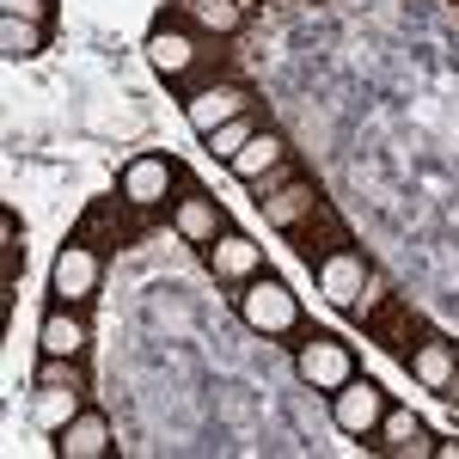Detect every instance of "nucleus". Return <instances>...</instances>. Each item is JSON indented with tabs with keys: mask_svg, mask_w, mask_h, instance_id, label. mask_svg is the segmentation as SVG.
<instances>
[{
	"mask_svg": "<svg viewBox=\"0 0 459 459\" xmlns=\"http://www.w3.org/2000/svg\"><path fill=\"white\" fill-rule=\"evenodd\" d=\"M374 441H380V454H392V459H435V435H429V423L417 417V411H404V404H386Z\"/></svg>",
	"mask_w": 459,
	"mask_h": 459,
	"instance_id": "obj_10",
	"label": "nucleus"
},
{
	"mask_svg": "<svg viewBox=\"0 0 459 459\" xmlns=\"http://www.w3.org/2000/svg\"><path fill=\"white\" fill-rule=\"evenodd\" d=\"M282 160H288V135L282 129H257V135L227 160V172L239 178V184H257V178L270 172V166H282Z\"/></svg>",
	"mask_w": 459,
	"mask_h": 459,
	"instance_id": "obj_16",
	"label": "nucleus"
},
{
	"mask_svg": "<svg viewBox=\"0 0 459 459\" xmlns=\"http://www.w3.org/2000/svg\"><path fill=\"white\" fill-rule=\"evenodd\" d=\"M282 184H294V166H288V160H282V166H270V172L257 178V184H251V190H257V203H264V196H276V190H282Z\"/></svg>",
	"mask_w": 459,
	"mask_h": 459,
	"instance_id": "obj_24",
	"label": "nucleus"
},
{
	"mask_svg": "<svg viewBox=\"0 0 459 459\" xmlns=\"http://www.w3.org/2000/svg\"><path fill=\"white\" fill-rule=\"evenodd\" d=\"M80 350H86V318H80V307H49L43 313V325H37V355H68V361H80Z\"/></svg>",
	"mask_w": 459,
	"mask_h": 459,
	"instance_id": "obj_14",
	"label": "nucleus"
},
{
	"mask_svg": "<svg viewBox=\"0 0 459 459\" xmlns=\"http://www.w3.org/2000/svg\"><path fill=\"white\" fill-rule=\"evenodd\" d=\"M294 374H300L313 392L331 398L343 380H355V355H350V343H337V337L313 331V337H300V350H294Z\"/></svg>",
	"mask_w": 459,
	"mask_h": 459,
	"instance_id": "obj_4",
	"label": "nucleus"
},
{
	"mask_svg": "<svg viewBox=\"0 0 459 459\" xmlns=\"http://www.w3.org/2000/svg\"><path fill=\"white\" fill-rule=\"evenodd\" d=\"M447 398H459V380H454V392H447Z\"/></svg>",
	"mask_w": 459,
	"mask_h": 459,
	"instance_id": "obj_25",
	"label": "nucleus"
},
{
	"mask_svg": "<svg viewBox=\"0 0 459 459\" xmlns=\"http://www.w3.org/2000/svg\"><path fill=\"white\" fill-rule=\"evenodd\" d=\"M368 331H374V337H386V343H392V337H411V331H417V313L392 294L380 313H368Z\"/></svg>",
	"mask_w": 459,
	"mask_h": 459,
	"instance_id": "obj_21",
	"label": "nucleus"
},
{
	"mask_svg": "<svg viewBox=\"0 0 459 459\" xmlns=\"http://www.w3.org/2000/svg\"><path fill=\"white\" fill-rule=\"evenodd\" d=\"M380 417H386V392L374 386V380H343V386L331 392V423L343 429L350 441H374V429H380Z\"/></svg>",
	"mask_w": 459,
	"mask_h": 459,
	"instance_id": "obj_7",
	"label": "nucleus"
},
{
	"mask_svg": "<svg viewBox=\"0 0 459 459\" xmlns=\"http://www.w3.org/2000/svg\"><path fill=\"white\" fill-rule=\"evenodd\" d=\"M209 43L196 31H184V25H172V19H160L153 31H147V62L166 74V80H190L196 68H209Z\"/></svg>",
	"mask_w": 459,
	"mask_h": 459,
	"instance_id": "obj_5",
	"label": "nucleus"
},
{
	"mask_svg": "<svg viewBox=\"0 0 459 459\" xmlns=\"http://www.w3.org/2000/svg\"><path fill=\"white\" fill-rule=\"evenodd\" d=\"M19 264H25V227H19V214L6 209L0 214V270H6V282L19 276Z\"/></svg>",
	"mask_w": 459,
	"mask_h": 459,
	"instance_id": "obj_22",
	"label": "nucleus"
},
{
	"mask_svg": "<svg viewBox=\"0 0 459 459\" xmlns=\"http://www.w3.org/2000/svg\"><path fill=\"white\" fill-rule=\"evenodd\" d=\"M172 227H178V239L184 246H214L221 233H227V209L214 203V196H203V190H190V196H178V209H172Z\"/></svg>",
	"mask_w": 459,
	"mask_h": 459,
	"instance_id": "obj_12",
	"label": "nucleus"
},
{
	"mask_svg": "<svg viewBox=\"0 0 459 459\" xmlns=\"http://www.w3.org/2000/svg\"><path fill=\"white\" fill-rule=\"evenodd\" d=\"M178 6L203 37H233L246 25V0H178Z\"/></svg>",
	"mask_w": 459,
	"mask_h": 459,
	"instance_id": "obj_17",
	"label": "nucleus"
},
{
	"mask_svg": "<svg viewBox=\"0 0 459 459\" xmlns=\"http://www.w3.org/2000/svg\"><path fill=\"white\" fill-rule=\"evenodd\" d=\"M257 129H264V123H257V110H246V117L221 123L214 135H203V142H209V153H214V160H233V153H239V147H246L251 135H257Z\"/></svg>",
	"mask_w": 459,
	"mask_h": 459,
	"instance_id": "obj_20",
	"label": "nucleus"
},
{
	"mask_svg": "<svg viewBox=\"0 0 459 459\" xmlns=\"http://www.w3.org/2000/svg\"><path fill=\"white\" fill-rule=\"evenodd\" d=\"M313 276H318V294H325L337 313H355V300H361V288L374 276V264H368L361 251L337 246V251H325V257H313Z\"/></svg>",
	"mask_w": 459,
	"mask_h": 459,
	"instance_id": "obj_6",
	"label": "nucleus"
},
{
	"mask_svg": "<svg viewBox=\"0 0 459 459\" xmlns=\"http://www.w3.org/2000/svg\"><path fill=\"white\" fill-rule=\"evenodd\" d=\"M80 411H86V404H80V386H37V398H31L37 429H49V435H62Z\"/></svg>",
	"mask_w": 459,
	"mask_h": 459,
	"instance_id": "obj_18",
	"label": "nucleus"
},
{
	"mask_svg": "<svg viewBox=\"0 0 459 459\" xmlns=\"http://www.w3.org/2000/svg\"><path fill=\"white\" fill-rule=\"evenodd\" d=\"M239 318H246L257 337H294L300 331V294L282 282V276H251L239 288Z\"/></svg>",
	"mask_w": 459,
	"mask_h": 459,
	"instance_id": "obj_1",
	"label": "nucleus"
},
{
	"mask_svg": "<svg viewBox=\"0 0 459 459\" xmlns=\"http://www.w3.org/2000/svg\"><path fill=\"white\" fill-rule=\"evenodd\" d=\"M257 209H264V221H270V227H282V233H300V227H307V221L325 209V196H318V184L294 178V184H282L276 196H264Z\"/></svg>",
	"mask_w": 459,
	"mask_h": 459,
	"instance_id": "obj_13",
	"label": "nucleus"
},
{
	"mask_svg": "<svg viewBox=\"0 0 459 459\" xmlns=\"http://www.w3.org/2000/svg\"><path fill=\"white\" fill-rule=\"evenodd\" d=\"M0 19H37V25H49V0H0Z\"/></svg>",
	"mask_w": 459,
	"mask_h": 459,
	"instance_id": "obj_23",
	"label": "nucleus"
},
{
	"mask_svg": "<svg viewBox=\"0 0 459 459\" xmlns=\"http://www.w3.org/2000/svg\"><path fill=\"white\" fill-rule=\"evenodd\" d=\"M203 264L214 270V282H233V288H246L251 276H264V246L251 239V233H221L214 246H203Z\"/></svg>",
	"mask_w": 459,
	"mask_h": 459,
	"instance_id": "obj_9",
	"label": "nucleus"
},
{
	"mask_svg": "<svg viewBox=\"0 0 459 459\" xmlns=\"http://www.w3.org/2000/svg\"><path fill=\"white\" fill-rule=\"evenodd\" d=\"M49 49V25H37V19H0V56L6 62H31Z\"/></svg>",
	"mask_w": 459,
	"mask_h": 459,
	"instance_id": "obj_19",
	"label": "nucleus"
},
{
	"mask_svg": "<svg viewBox=\"0 0 459 459\" xmlns=\"http://www.w3.org/2000/svg\"><path fill=\"white\" fill-rule=\"evenodd\" d=\"M172 190H178V160L172 153H135V160L123 166V178H117V196H123L135 214L166 209Z\"/></svg>",
	"mask_w": 459,
	"mask_h": 459,
	"instance_id": "obj_2",
	"label": "nucleus"
},
{
	"mask_svg": "<svg viewBox=\"0 0 459 459\" xmlns=\"http://www.w3.org/2000/svg\"><path fill=\"white\" fill-rule=\"evenodd\" d=\"M56 454H62V459H105L110 454V417L86 404V411L56 435Z\"/></svg>",
	"mask_w": 459,
	"mask_h": 459,
	"instance_id": "obj_15",
	"label": "nucleus"
},
{
	"mask_svg": "<svg viewBox=\"0 0 459 459\" xmlns=\"http://www.w3.org/2000/svg\"><path fill=\"white\" fill-rule=\"evenodd\" d=\"M404 368H411V380H417L423 392H441V398H447L454 380H459V350L447 343V337H423L417 350L404 355Z\"/></svg>",
	"mask_w": 459,
	"mask_h": 459,
	"instance_id": "obj_11",
	"label": "nucleus"
},
{
	"mask_svg": "<svg viewBox=\"0 0 459 459\" xmlns=\"http://www.w3.org/2000/svg\"><path fill=\"white\" fill-rule=\"evenodd\" d=\"M99 276H105V264H99L92 239H68V246L56 251V264H49V294L62 307H86L99 294Z\"/></svg>",
	"mask_w": 459,
	"mask_h": 459,
	"instance_id": "obj_3",
	"label": "nucleus"
},
{
	"mask_svg": "<svg viewBox=\"0 0 459 459\" xmlns=\"http://www.w3.org/2000/svg\"><path fill=\"white\" fill-rule=\"evenodd\" d=\"M246 110H251V92H246V86L214 80V86H196V92L184 99V123H190L196 135H214L221 123H233V117H246Z\"/></svg>",
	"mask_w": 459,
	"mask_h": 459,
	"instance_id": "obj_8",
	"label": "nucleus"
}]
</instances>
